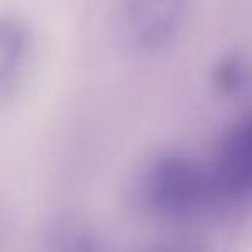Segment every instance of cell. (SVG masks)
Returning <instances> with one entry per match:
<instances>
[{"mask_svg":"<svg viewBox=\"0 0 252 252\" xmlns=\"http://www.w3.org/2000/svg\"><path fill=\"white\" fill-rule=\"evenodd\" d=\"M43 252H105V247L94 228L69 220L52 226L43 242Z\"/></svg>","mask_w":252,"mask_h":252,"instance_id":"cell-5","label":"cell"},{"mask_svg":"<svg viewBox=\"0 0 252 252\" xmlns=\"http://www.w3.org/2000/svg\"><path fill=\"white\" fill-rule=\"evenodd\" d=\"M207 171L214 202L244 204L252 199V107L224 130Z\"/></svg>","mask_w":252,"mask_h":252,"instance_id":"cell-3","label":"cell"},{"mask_svg":"<svg viewBox=\"0 0 252 252\" xmlns=\"http://www.w3.org/2000/svg\"><path fill=\"white\" fill-rule=\"evenodd\" d=\"M213 87L220 95H237L251 81V67L238 54L221 57L211 74Z\"/></svg>","mask_w":252,"mask_h":252,"instance_id":"cell-6","label":"cell"},{"mask_svg":"<svg viewBox=\"0 0 252 252\" xmlns=\"http://www.w3.org/2000/svg\"><path fill=\"white\" fill-rule=\"evenodd\" d=\"M138 202L156 220H192L214 202L207 164L180 151L156 154L138 178Z\"/></svg>","mask_w":252,"mask_h":252,"instance_id":"cell-1","label":"cell"},{"mask_svg":"<svg viewBox=\"0 0 252 252\" xmlns=\"http://www.w3.org/2000/svg\"><path fill=\"white\" fill-rule=\"evenodd\" d=\"M35 57V36L19 18H4L0 23V92L9 95L25 81Z\"/></svg>","mask_w":252,"mask_h":252,"instance_id":"cell-4","label":"cell"},{"mask_svg":"<svg viewBox=\"0 0 252 252\" xmlns=\"http://www.w3.org/2000/svg\"><path fill=\"white\" fill-rule=\"evenodd\" d=\"M193 0H119L116 32L133 52L158 54L178 40Z\"/></svg>","mask_w":252,"mask_h":252,"instance_id":"cell-2","label":"cell"}]
</instances>
